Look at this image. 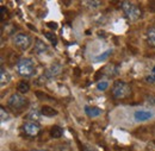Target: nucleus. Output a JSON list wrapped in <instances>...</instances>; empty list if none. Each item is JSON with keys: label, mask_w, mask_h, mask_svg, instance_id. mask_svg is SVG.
Masks as SVG:
<instances>
[{"label": "nucleus", "mask_w": 155, "mask_h": 151, "mask_svg": "<svg viewBox=\"0 0 155 151\" xmlns=\"http://www.w3.org/2000/svg\"><path fill=\"white\" fill-rule=\"evenodd\" d=\"M16 70L23 77H31L36 74V66L31 58H20L16 64Z\"/></svg>", "instance_id": "nucleus-1"}, {"label": "nucleus", "mask_w": 155, "mask_h": 151, "mask_svg": "<svg viewBox=\"0 0 155 151\" xmlns=\"http://www.w3.org/2000/svg\"><path fill=\"white\" fill-rule=\"evenodd\" d=\"M130 94H131V88L127 82L118 80L114 83V86H112V96L115 99L123 100V99L128 98Z\"/></svg>", "instance_id": "nucleus-2"}, {"label": "nucleus", "mask_w": 155, "mask_h": 151, "mask_svg": "<svg viewBox=\"0 0 155 151\" xmlns=\"http://www.w3.org/2000/svg\"><path fill=\"white\" fill-rule=\"evenodd\" d=\"M122 10L124 12V14L127 16V18L131 21H135L137 19L142 17V11L138 6H136L134 2L130 1H123L122 2Z\"/></svg>", "instance_id": "nucleus-3"}, {"label": "nucleus", "mask_w": 155, "mask_h": 151, "mask_svg": "<svg viewBox=\"0 0 155 151\" xmlns=\"http://www.w3.org/2000/svg\"><path fill=\"white\" fill-rule=\"evenodd\" d=\"M28 99L25 96H23L19 93H15L12 94L8 100H7V105L10 108H12L13 111H19V110H23L24 107L28 106Z\"/></svg>", "instance_id": "nucleus-4"}, {"label": "nucleus", "mask_w": 155, "mask_h": 151, "mask_svg": "<svg viewBox=\"0 0 155 151\" xmlns=\"http://www.w3.org/2000/svg\"><path fill=\"white\" fill-rule=\"evenodd\" d=\"M31 42L32 39L29 35L26 34H23V32H19V34H16L15 37H13V43L17 48H19L20 50H26L29 49V47L31 45Z\"/></svg>", "instance_id": "nucleus-5"}, {"label": "nucleus", "mask_w": 155, "mask_h": 151, "mask_svg": "<svg viewBox=\"0 0 155 151\" xmlns=\"http://www.w3.org/2000/svg\"><path fill=\"white\" fill-rule=\"evenodd\" d=\"M23 131L30 137H36L41 131V126L36 121H26L23 124Z\"/></svg>", "instance_id": "nucleus-6"}, {"label": "nucleus", "mask_w": 155, "mask_h": 151, "mask_svg": "<svg viewBox=\"0 0 155 151\" xmlns=\"http://www.w3.org/2000/svg\"><path fill=\"white\" fill-rule=\"evenodd\" d=\"M152 117H153V113L147 110H138L134 113V119L136 121H146V120H149Z\"/></svg>", "instance_id": "nucleus-7"}, {"label": "nucleus", "mask_w": 155, "mask_h": 151, "mask_svg": "<svg viewBox=\"0 0 155 151\" xmlns=\"http://www.w3.org/2000/svg\"><path fill=\"white\" fill-rule=\"evenodd\" d=\"M61 66L58 63H55V64H51L47 70H45V74L44 76L45 77H54V76H58L60 73H61Z\"/></svg>", "instance_id": "nucleus-8"}, {"label": "nucleus", "mask_w": 155, "mask_h": 151, "mask_svg": "<svg viewBox=\"0 0 155 151\" xmlns=\"http://www.w3.org/2000/svg\"><path fill=\"white\" fill-rule=\"evenodd\" d=\"M85 112L90 118H96V117H99L100 114L103 113V110L99 108V107H96V106H86L85 107Z\"/></svg>", "instance_id": "nucleus-9"}, {"label": "nucleus", "mask_w": 155, "mask_h": 151, "mask_svg": "<svg viewBox=\"0 0 155 151\" xmlns=\"http://www.w3.org/2000/svg\"><path fill=\"white\" fill-rule=\"evenodd\" d=\"M10 81H11L10 73L4 67H1V69H0V83H1V87H4L5 85H8Z\"/></svg>", "instance_id": "nucleus-10"}, {"label": "nucleus", "mask_w": 155, "mask_h": 151, "mask_svg": "<svg viewBox=\"0 0 155 151\" xmlns=\"http://www.w3.org/2000/svg\"><path fill=\"white\" fill-rule=\"evenodd\" d=\"M41 113L43 114V115H45V117H55V115H58V112L55 108L44 105V106H42V108H41Z\"/></svg>", "instance_id": "nucleus-11"}, {"label": "nucleus", "mask_w": 155, "mask_h": 151, "mask_svg": "<svg viewBox=\"0 0 155 151\" xmlns=\"http://www.w3.org/2000/svg\"><path fill=\"white\" fill-rule=\"evenodd\" d=\"M47 50H48V45H47L43 40L36 39V42H35V51L38 53V54H43V53H45Z\"/></svg>", "instance_id": "nucleus-12"}, {"label": "nucleus", "mask_w": 155, "mask_h": 151, "mask_svg": "<svg viewBox=\"0 0 155 151\" xmlns=\"http://www.w3.org/2000/svg\"><path fill=\"white\" fill-rule=\"evenodd\" d=\"M147 42L150 47L155 48V27H150L147 31Z\"/></svg>", "instance_id": "nucleus-13"}, {"label": "nucleus", "mask_w": 155, "mask_h": 151, "mask_svg": "<svg viewBox=\"0 0 155 151\" xmlns=\"http://www.w3.org/2000/svg\"><path fill=\"white\" fill-rule=\"evenodd\" d=\"M42 115L43 114L39 112L38 110H32V111H30L29 114H28V119H30V121H39L41 120V118H42Z\"/></svg>", "instance_id": "nucleus-14"}, {"label": "nucleus", "mask_w": 155, "mask_h": 151, "mask_svg": "<svg viewBox=\"0 0 155 151\" xmlns=\"http://www.w3.org/2000/svg\"><path fill=\"white\" fill-rule=\"evenodd\" d=\"M17 89L20 94H25L30 91V85L26 82V81H19L18 82V86H17Z\"/></svg>", "instance_id": "nucleus-15"}, {"label": "nucleus", "mask_w": 155, "mask_h": 151, "mask_svg": "<svg viewBox=\"0 0 155 151\" xmlns=\"http://www.w3.org/2000/svg\"><path fill=\"white\" fill-rule=\"evenodd\" d=\"M49 133H50V137L53 138H61L63 134V129H61L60 126H53Z\"/></svg>", "instance_id": "nucleus-16"}, {"label": "nucleus", "mask_w": 155, "mask_h": 151, "mask_svg": "<svg viewBox=\"0 0 155 151\" xmlns=\"http://www.w3.org/2000/svg\"><path fill=\"white\" fill-rule=\"evenodd\" d=\"M112 53V50H106L105 53H103V54H100L99 56H96L93 57V61L94 62H101V61H104V59H106L107 57L110 56V54Z\"/></svg>", "instance_id": "nucleus-17"}, {"label": "nucleus", "mask_w": 155, "mask_h": 151, "mask_svg": "<svg viewBox=\"0 0 155 151\" xmlns=\"http://www.w3.org/2000/svg\"><path fill=\"white\" fill-rule=\"evenodd\" d=\"M44 36H45V38H47V39H49V40H50V43H51V44L56 45V43H58V39H56V36H55L53 32L45 31V32H44Z\"/></svg>", "instance_id": "nucleus-18"}, {"label": "nucleus", "mask_w": 155, "mask_h": 151, "mask_svg": "<svg viewBox=\"0 0 155 151\" xmlns=\"http://www.w3.org/2000/svg\"><path fill=\"white\" fill-rule=\"evenodd\" d=\"M0 115H1V121H2V123L7 121V120L10 119V114H8V112H7L2 106L0 107Z\"/></svg>", "instance_id": "nucleus-19"}, {"label": "nucleus", "mask_w": 155, "mask_h": 151, "mask_svg": "<svg viewBox=\"0 0 155 151\" xmlns=\"http://www.w3.org/2000/svg\"><path fill=\"white\" fill-rule=\"evenodd\" d=\"M146 82H148V83H155V67L153 68V70H152V73L149 74V75L146 76Z\"/></svg>", "instance_id": "nucleus-20"}, {"label": "nucleus", "mask_w": 155, "mask_h": 151, "mask_svg": "<svg viewBox=\"0 0 155 151\" xmlns=\"http://www.w3.org/2000/svg\"><path fill=\"white\" fill-rule=\"evenodd\" d=\"M107 87H109L107 81H99V82L97 83V88L99 89V91H106Z\"/></svg>", "instance_id": "nucleus-21"}, {"label": "nucleus", "mask_w": 155, "mask_h": 151, "mask_svg": "<svg viewBox=\"0 0 155 151\" xmlns=\"http://www.w3.org/2000/svg\"><path fill=\"white\" fill-rule=\"evenodd\" d=\"M85 4H86V5H88V6H90V7H92V8H97V7L100 6V4H101V2L94 0V1H85Z\"/></svg>", "instance_id": "nucleus-22"}, {"label": "nucleus", "mask_w": 155, "mask_h": 151, "mask_svg": "<svg viewBox=\"0 0 155 151\" xmlns=\"http://www.w3.org/2000/svg\"><path fill=\"white\" fill-rule=\"evenodd\" d=\"M47 26H48L49 29H51V30H56V29H58V24H56L55 21H49V23H47Z\"/></svg>", "instance_id": "nucleus-23"}, {"label": "nucleus", "mask_w": 155, "mask_h": 151, "mask_svg": "<svg viewBox=\"0 0 155 151\" xmlns=\"http://www.w3.org/2000/svg\"><path fill=\"white\" fill-rule=\"evenodd\" d=\"M6 17H7V10L4 6H1V20H4Z\"/></svg>", "instance_id": "nucleus-24"}, {"label": "nucleus", "mask_w": 155, "mask_h": 151, "mask_svg": "<svg viewBox=\"0 0 155 151\" xmlns=\"http://www.w3.org/2000/svg\"><path fill=\"white\" fill-rule=\"evenodd\" d=\"M148 150L155 151V140H152V142L148 144Z\"/></svg>", "instance_id": "nucleus-25"}, {"label": "nucleus", "mask_w": 155, "mask_h": 151, "mask_svg": "<svg viewBox=\"0 0 155 151\" xmlns=\"http://www.w3.org/2000/svg\"><path fill=\"white\" fill-rule=\"evenodd\" d=\"M34 151H43V150H34Z\"/></svg>", "instance_id": "nucleus-26"}, {"label": "nucleus", "mask_w": 155, "mask_h": 151, "mask_svg": "<svg viewBox=\"0 0 155 151\" xmlns=\"http://www.w3.org/2000/svg\"><path fill=\"white\" fill-rule=\"evenodd\" d=\"M88 151H94V150H88Z\"/></svg>", "instance_id": "nucleus-27"}]
</instances>
